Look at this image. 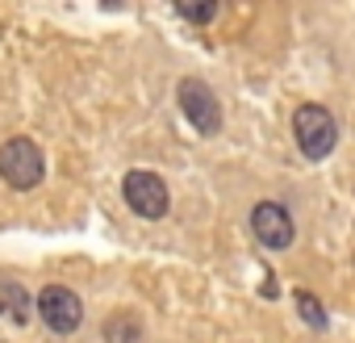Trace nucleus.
I'll return each instance as SVG.
<instances>
[{"instance_id":"nucleus-7","label":"nucleus","mask_w":355,"mask_h":343,"mask_svg":"<svg viewBox=\"0 0 355 343\" xmlns=\"http://www.w3.org/2000/svg\"><path fill=\"white\" fill-rule=\"evenodd\" d=\"M0 314L9 322H26L30 318V297L21 285H0Z\"/></svg>"},{"instance_id":"nucleus-6","label":"nucleus","mask_w":355,"mask_h":343,"mask_svg":"<svg viewBox=\"0 0 355 343\" xmlns=\"http://www.w3.org/2000/svg\"><path fill=\"white\" fill-rule=\"evenodd\" d=\"M251 231H255V239H259L268 251H284V247L293 243V218H288V210L276 206V201H263V206L251 210Z\"/></svg>"},{"instance_id":"nucleus-5","label":"nucleus","mask_w":355,"mask_h":343,"mask_svg":"<svg viewBox=\"0 0 355 343\" xmlns=\"http://www.w3.org/2000/svg\"><path fill=\"white\" fill-rule=\"evenodd\" d=\"M125 201L138 218H163L171 197H167V185L155 172H130L125 176Z\"/></svg>"},{"instance_id":"nucleus-8","label":"nucleus","mask_w":355,"mask_h":343,"mask_svg":"<svg viewBox=\"0 0 355 343\" xmlns=\"http://www.w3.org/2000/svg\"><path fill=\"white\" fill-rule=\"evenodd\" d=\"M105 335H109V343H142V326H138V318H134V314L109 318Z\"/></svg>"},{"instance_id":"nucleus-9","label":"nucleus","mask_w":355,"mask_h":343,"mask_svg":"<svg viewBox=\"0 0 355 343\" xmlns=\"http://www.w3.org/2000/svg\"><path fill=\"white\" fill-rule=\"evenodd\" d=\"M297 310H301V318H305L309 326H326V310L318 306L313 293H297Z\"/></svg>"},{"instance_id":"nucleus-4","label":"nucleus","mask_w":355,"mask_h":343,"mask_svg":"<svg viewBox=\"0 0 355 343\" xmlns=\"http://www.w3.org/2000/svg\"><path fill=\"white\" fill-rule=\"evenodd\" d=\"M180 109H184V117H189L201 134H218V130H222V105H218V97H214L209 84L184 80V84H180Z\"/></svg>"},{"instance_id":"nucleus-2","label":"nucleus","mask_w":355,"mask_h":343,"mask_svg":"<svg viewBox=\"0 0 355 343\" xmlns=\"http://www.w3.org/2000/svg\"><path fill=\"white\" fill-rule=\"evenodd\" d=\"M42 167H46L42 151L30 138H9L0 147V176H5V185H13V189H34L42 181Z\"/></svg>"},{"instance_id":"nucleus-10","label":"nucleus","mask_w":355,"mask_h":343,"mask_svg":"<svg viewBox=\"0 0 355 343\" xmlns=\"http://www.w3.org/2000/svg\"><path fill=\"white\" fill-rule=\"evenodd\" d=\"M214 13H218V5H197V9L184 5V9H180V17H189V22H209Z\"/></svg>"},{"instance_id":"nucleus-3","label":"nucleus","mask_w":355,"mask_h":343,"mask_svg":"<svg viewBox=\"0 0 355 343\" xmlns=\"http://www.w3.org/2000/svg\"><path fill=\"white\" fill-rule=\"evenodd\" d=\"M38 314H42V322L55 335H71L80 326V318H84V306H80V297L67 285H46L38 293Z\"/></svg>"},{"instance_id":"nucleus-1","label":"nucleus","mask_w":355,"mask_h":343,"mask_svg":"<svg viewBox=\"0 0 355 343\" xmlns=\"http://www.w3.org/2000/svg\"><path fill=\"white\" fill-rule=\"evenodd\" d=\"M293 134H297V147L305 151V159H326L338 142L334 113L322 109V105H301L297 117H293Z\"/></svg>"}]
</instances>
